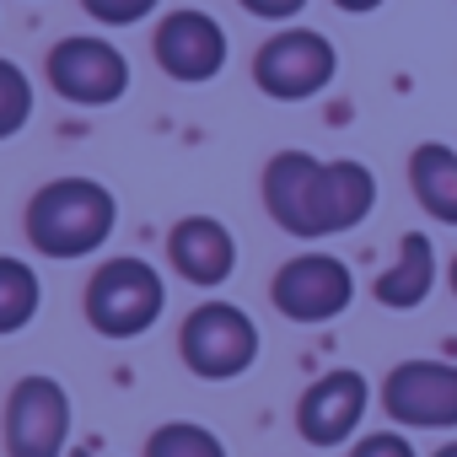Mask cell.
Masks as SVG:
<instances>
[{
    "label": "cell",
    "instance_id": "obj_18",
    "mask_svg": "<svg viewBox=\"0 0 457 457\" xmlns=\"http://www.w3.org/2000/svg\"><path fill=\"white\" fill-rule=\"evenodd\" d=\"M81 6L97 22H108V28H129V22H140V17L156 12V0H81Z\"/></svg>",
    "mask_w": 457,
    "mask_h": 457
},
{
    "label": "cell",
    "instance_id": "obj_11",
    "mask_svg": "<svg viewBox=\"0 0 457 457\" xmlns=\"http://www.w3.org/2000/svg\"><path fill=\"white\" fill-rule=\"evenodd\" d=\"M156 65L172 81H188V87L220 76V65H226V33H220V22L204 17V12H172V17H162V28H156Z\"/></svg>",
    "mask_w": 457,
    "mask_h": 457
},
{
    "label": "cell",
    "instance_id": "obj_16",
    "mask_svg": "<svg viewBox=\"0 0 457 457\" xmlns=\"http://www.w3.org/2000/svg\"><path fill=\"white\" fill-rule=\"evenodd\" d=\"M145 457H226V446H220L215 430L188 425V420H172V425H162L145 441Z\"/></svg>",
    "mask_w": 457,
    "mask_h": 457
},
{
    "label": "cell",
    "instance_id": "obj_14",
    "mask_svg": "<svg viewBox=\"0 0 457 457\" xmlns=\"http://www.w3.org/2000/svg\"><path fill=\"white\" fill-rule=\"evenodd\" d=\"M409 188L420 199L425 215H436L441 226H457V151L441 140L414 145L409 156Z\"/></svg>",
    "mask_w": 457,
    "mask_h": 457
},
{
    "label": "cell",
    "instance_id": "obj_22",
    "mask_svg": "<svg viewBox=\"0 0 457 457\" xmlns=\"http://www.w3.org/2000/svg\"><path fill=\"white\" fill-rule=\"evenodd\" d=\"M430 457H457V441H446V446H436Z\"/></svg>",
    "mask_w": 457,
    "mask_h": 457
},
{
    "label": "cell",
    "instance_id": "obj_6",
    "mask_svg": "<svg viewBox=\"0 0 457 457\" xmlns=\"http://www.w3.org/2000/svg\"><path fill=\"white\" fill-rule=\"evenodd\" d=\"M382 409L403 430H457V366L398 361L382 377Z\"/></svg>",
    "mask_w": 457,
    "mask_h": 457
},
{
    "label": "cell",
    "instance_id": "obj_9",
    "mask_svg": "<svg viewBox=\"0 0 457 457\" xmlns=\"http://www.w3.org/2000/svg\"><path fill=\"white\" fill-rule=\"evenodd\" d=\"M71 436V398L54 377L17 382L6 403V452L12 457H65Z\"/></svg>",
    "mask_w": 457,
    "mask_h": 457
},
{
    "label": "cell",
    "instance_id": "obj_3",
    "mask_svg": "<svg viewBox=\"0 0 457 457\" xmlns=\"http://www.w3.org/2000/svg\"><path fill=\"white\" fill-rule=\"evenodd\" d=\"M178 350H183V366L194 377H204V382H232V377H243L259 361V328L232 302H204V307H194L183 318Z\"/></svg>",
    "mask_w": 457,
    "mask_h": 457
},
{
    "label": "cell",
    "instance_id": "obj_4",
    "mask_svg": "<svg viewBox=\"0 0 457 457\" xmlns=\"http://www.w3.org/2000/svg\"><path fill=\"white\" fill-rule=\"evenodd\" d=\"M162 307H167V286L145 259H113L87 286V323L108 339L145 334L162 318Z\"/></svg>",
    "mask_w": 457,
    "mask_h": 457
},
{
    "label": "cell",
    "instance_id": "obj_17",
    "mask_svg": "<svg viewBox=\"0 0 457 457\" xmlns=\"http://www.w3.org/2000/svg\"><path fill=\"white\" fill-rule=\"evenodd\" d=\"M28 119H33V81L12 60H0V140H12Z\"/></svg>",
    "mask_w": 457,
    "mask_h": 457
},
{
    "label": "cell",
    "instance_id": "obj_19",
    "mask_svg": "<svg viewBox=\"0 0 457 457\" xmlns=\"http://www.w3.org/2000/svg\"><path fill=\"white\" fill-rule=\"evenodd\" d=\"M350 457H414V446L403 430H371L350 446Z\"/></svg>",
    "mask_w": 457,
    "mask_h": 457
},
{
    "label": "cell",
    "instance_id": "obj_15",
    "mask_svg": "<svg viewBox=\"0 0 457 457\" xmlns=\"http://www.w3.org/2000/svg\"><path fill=\"white\" fill-rule=\"evenodd\" d=\"M38 312V275L22 259H0V334L28 328Z\"/></svg>",
    "mask_w": 457,
    "mask_h": 457
},
{
    "label": "cell",
    "instance_id": "obj_1",
    "mask_svg": "<svg viewBox=\"0 0 457 457\" xmlns=\"http://www.w3.org/2000/svg\"><path fill=\"white\" fill-rule=\"evenodd\" d=\"M264 204L291 237H334L361 226L377 204V178L361 162H318L307 151H280L264 167Z\"/></svg>",
    "mask_w": 457,
    "mask_h": 457
},
{
    "label": "cell",
    "instance_id": "obj_21",
    "mask_svg": "<svg viewBox=\"0 0 457 457\" xmlns=\"http://www.w3.org/2000/svg\"><path fill=\"white\" fill-rule=\"evenodd\" d=\"M334 6H339V12H350V17H366V12H377V6H382V0H334Z\"/></svg>",
    "mask_w": 457,
    "mask_h": 457
},
{
    "label": "cell",
    "instance_id": "obj_7",
    "mask_svg": "<svg viewBox=\"0 0 457 457\" xmlns=\"http://www.w3.org/2000/svg\"><path fill=\"white\" fill-rule=\"evenodd\" d=\"M350 296H355V275L334 253H296L291 264H280L270 286L275 312L291 323H334L350 307Z\"/></svg>",
    "mask_w": 457,
    "mask_h": 457
},
{
    "label": "cell",
    "instance_id": "obj_2",
    "mask_svg": "<svg viewBox=\"0 0 457 457\" xmlns=\"http://www.w3.org/2000/svg\"><path fill=\"white\" fill-rule=\"evenodd\" d=\"M119 220V204L92 178H60L44 183L28 204V243L44 259H81L97 253Z\"/></svg>",
    "mask_w": 457,
    "mask_h": 457
},
{
    "label": "cell",
    "instance_id": "obj_5",
    "mask_svg": "<svg viewBox=\"0 0 457 457\" xmlns=\"http://www.w3.org/2000/svg\"><path fill=\"white\" fill-rule=\"evenodd\" d=\"M334 71H339V54L312 28H286V33H275L253 54V81L275 103H307V97H318L334 81Z\"/></svg>",
    "mask_w": 457,
    "mask_h": 457
},
{
    "label": "cell",
    "instance_id": "obj_20",
    "mask_svg": "<svg viewBox=\"0 0 457 457\" xmlns=\"http://www.w3.org/2000/svg\"><path fill=\"white\" fill-rule=\"evenodd\" d=\"M302 6H307V0H243V12H253L264 22H291Z\"/></svg>",
    "mask_w": 457,
    "mask_h": 457
},
{
    "label": "cell",
    "instance_id": "obj_24",
    "mask_svg": "<svg viewBox=\"0 0 457 457\" xmlns=\"http://www.w3.org/2000/svg\"><path fill=\"white\" fill-rule=\"evenodd\" d=\"M76 457H97V452H76Z\"/></svg>",
    "mask_w": 457,
    "mask_h": 457
},
{
    "label": "cell",
    "instance_id": "obj_23",
    "mask_svg": "<svg viewBox=\"0 0 457 457\" xmlns=\"http://www.w3.org/2000/svg\"><path fill=\"white\" fill-rule=\"evenodd\" d=\"M452 296H457V259H452Z\"/></svg>",
    "mask_w": 457,
    "mask_h": 457
},
{
    "label": "cell",
    "instance_id": "obj_8",
    "mask_svg": "<svg viewBox=\"0 0 457 457\" xmlns=\"http://www.w3.org/2000/svg\"><path fill=\"white\" fill-rule=\"evenodd\" d=\"M49 81L65 103L103 108L129 92V60L108 38H65L49 54Z\"/></svg>",
    "mask_w": 457,
    "mask_h": 457
},
{
    "label": "cell",
    "instance_id": "obj_10",
    "mask_svg": "<svg viewBox=\"0 0 457 457\" xmlns=\"http://www.w3.org/2000/svg\"><path fill=\"white\" fill-rule=\"evenodd\" d=\"M366 403H371V387H366L361 371H328V377H318V382L302 393V403H296V430H302V441H312V446H345V441L355 436Z\"/></svg>",
    "mask_w": 457,
    "mask_h": 457
},
{
    "label": "cell",
    "instance_id": "obj_12",
    "mask_svg": "<svg viewBox=\"0 0 457 457\" xmlns=\"http://www.w3.org/2000/svg\"><path fill=\"white\" fill-rule=\"evenodd\" d=\"M167 259L172 270L188 280V286H220V280H232L237 270V243L232 232L215 220V215H188L172 226V237H167Z\"/></svg>",
    "mask_w": 457,
    "mask_h": 457
},
{
    "label": "cell",
    "instance_id": "obj_13",
    "mask_svg": "<svg viewBox=\"0 0 457 457\" xmlns=\"http://www.w3.org/2000/svg\"><path fill=\"white\" fill-rule=\"evenodd\" d=\"M430 286H436V248H430L425 232H403L398 259L377 280V302L393 307V312H409V307H420L430 296Z\"/></svg>",
    "mask_w": 457,
    "mask_h": 457
}]
</instances>
